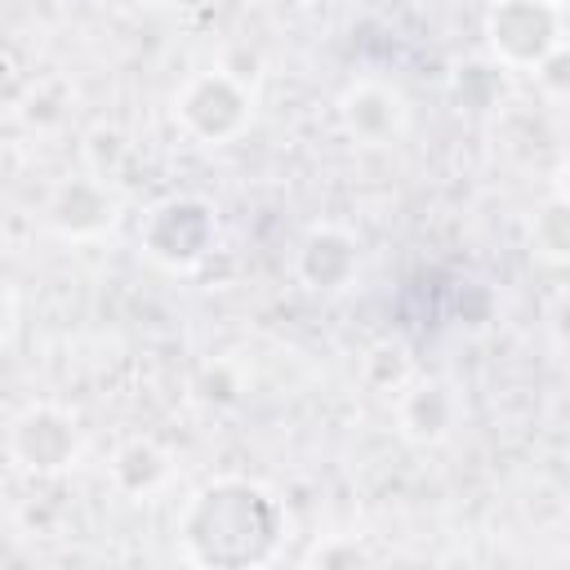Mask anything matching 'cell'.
<instances>
[{
    "label": "cell",
    "mask_w": 570,
    "mask_h": 570,
    "mask_svg": "<svg viewBox=\"0 0 570 570\" xmlns=\"http://www.w3.org/2000/svg\"><path fill=\"white\" fill-rule=\"evenodd\" d=\"M307 561H312V566H325V570H338V566H370L374 557H370L352 534H330L325 543L312 548Z\"/></svg>",
    "instance_id": "obj_16"
},
{
    "label": "cell",
    "mask_w": 570,
    "mask_h": 570,
    "mask_svg": "<svg viewBox=\"0 0 570 570\" xmlns=\"http://www.w3.org/2000/svg\"><path fill=\"white\" fill-rule=\"evenodd\" d=\"M338 125L356 147H392L410 125V102L387 80H352L338 94Z\"/></svg>",
    "instance_id": "obj_7"
},
{
    "label": "cell",
    "mask_w": 570,
    "mask_h": 570,
    "mask_svg": "<svg viewBox=\"0 0 570 570\" xmlns=\"http://www.w3.org/2000/svg\"><path fill=\"white\" fill-rule=\"evenodd\" d=\"M534 80L552 94V98H561L566 89H570V71H566V45H557L552 53H543L539 62H534Z\"/></svg>",
    "instance_id": "obj_18"
},
{
    "label": "cell",
    "mask_w": 570,
    "mask_h": 570,
    "mask_svg": "<svg viewBox=\"0 0 570 570\" xmlns=\"http://www.w3.org/2000/svg\"><path fill=\"white\" fill-rule=\"evenodd\" d=\"M120 218V191L94 174H67L45 196V223L62 240H98Z\"/></svg>",
    "instance_id": "obj_6"
},
{
    "label": "cell",
    "mask_w": 570,
    "mask_h": 570,
    "mask_svg": "<svg viewBox=\"0 0 570 570\" xmlns=\"http://www.w3.org/2000/svg\"><path fill=\"white\" fill-rule=\"evenodd\" d=\"M361 272V240L338 223H312L294 249V276L316 294H338Z\"/></svg>",
    "instance_id": "obj_8"
},
{
    "label": "cell",
    "mask_w": 570,
    "mask_h": 570,
    "mask_svg": "<svg viewBox=\"0 0 570 570\" xmlns=\"http://www.w3.org/2000/svg\"><path fill=\"white\" fill-rule=\"evenodd\" d=\"M209 4H227V9H232V4H240V0H209Z\"/></svg>",
    "instance_id": "obj_20"
},
{
    "label": "cell",
    "mask_w": 570,
    "mask_h": 570,
    "mask_svg": "<svg viewBox=\"0 0 570 570\" xmlns=\"http://www.w3.org/2000/svg\"><path fill=\"white\" fill-rule=\"evenodd\" d=\"M80 156H85V174H94L98 183H107V187L120 191V183H125V174H129V165H134V138H129L120 125L98 120V125L85 134Z\"/></svg>",
    "instance_id": "obj_11"
},
{
    "label": "cell",
    "mask_w": 570,
    "mask_h": 570,
    "mask_svg": "<svg viewBox=\"0 0 570 570\" xmlns=\"http://www.w3.org/2000/svg\"><path fill=\"white\" fill-rule=\"evenodd\" d=\"M392 419H396V436L401 441L428 450V445H441L454 432V423H459V396L441 379H410L392 396Z\"/></svg>",
    "instance_id": "obj_9"
},
{
    "label": "cell",
    "mask_w": 570,
    "mask_h": 570,
    "mask_svg": "<svg viewBox=\"0 0 570 570\" xmlns=\"http://www.w3.org/2000/svg\"><path fill=\"white\" fill-rule=\"evenodd\" d=\"M218 245V214L209 200L174 191L160 196L138 223V249L165 272H196Z\"/></svg>",
    "instance_id": "obj_2"
},
{
    "label": "cell",
    "mask_w": 570,
    "mask_h": 570,
    "mask_svg": "<svg viewBox=\"0 0 570 570\" xmlns=\"http://www.w3.org/2000/svg\"><path fill=\"white\" fill-rule=\"evenodd\" d=\"M169 472H174V459H169V450H165L160 441H151V436H129V441H120L116 454H111V468H107L111 485H116L120 494H129V499L156 494V490L169 481Z\"/></svg>",
    "instance_id": "obj_10"
},
{
    "label": "cell",
    "mask_w": 570,
    "mask_h": 570,
    "mask_svg": "<svg viewBox=\"0 0 570 570\" xmlns=\"http://www.w3.org/2000/svg\"><path fill=\"white\" fill-rule=\"evenodd\" d=\"M196 392H200V401H209V405H236L240 392H245V383H240L236 365H227V361H205L200 374H196Z\"/></svg>",
    "instance_id": "obj_15"
},
{
    "label": "cell",
    "mask_w": 570,
    "mask_h": 570,
    "mask_svg": "<svg viewBox=\"0 0 570 570\" xmlns=\"http://www.w3.org/2000/svg\"><path fill=\"white\" fill-rule=\"evenodd\" d=\"M285 534V508L249 476H218L200 485L178 512V543L191 566L245 570L272 561Z\"/></svg>",
    "instance_id": "obj_1"
},
{
    "label": "cell",
    "mask_w": 570,
    "mask_h": 570,
    "mask_svg": "<svg viewBox=\"0 0 570 570\" xmlns=\"http://www.w3.org/2000/svg\"><path fill=\"white\" fill-rule=\"evenodd\" d=\"M249 120H254V94L223 67L187 76L174 94V125L205 147L240 138L249 129Z\"/></svg>",
    "instance_id": "obj_3"
},
{
    "label": "cell",
    "mask_w": 570,
    "mask_h": 570,
    "mask_svg": "<svg viewBox=\"0 0 570 570\" xmlns=\"http://www.w3.org/2000/svg\"><path fill=\"white\" fill-rule=\"evenodd\" d=\"M361 379H365L374 392L396 396V392L414 379V356H410V347H405L401 338H379V343H370L365 356H361Z\"/></svg>",
    "instance_id": "obj_13"
},
{
    "label": "cell",
    "mask_w": 570,
    "mask_h": 570,
    "mask_svg": "<svg viewBox=\"0 0 570 570\" xmlns=\"http://www.w3.org/2000/svg\"><path fill=\"white\" fill-rule=\"evenodd\" d=\"M67 107H71V98H58V102L45 98V80H36V85L27 89V98H22V116H27L31 125H58V120L67 116Z\"/></svg>",
    "instance_id": "obj_17"
},
{
    "label": "cell",
    "mask_w": 570,
    "mask_h": 570,
    "mask_svg": "<svg viewBox=\"0 0 570 570\" xmlns=\"http://www.w3.org/2000/svg\"><path fill=\"white\" fill-rule=\"evenodd\" d=\"M9 330H13V298H9V285L0 281V343L9 338Z\"/></svg>",
    "instance_id": "obj_19"
},
{
    "label": "cell",
    "mask_w": 570,
    "mask_h": 570,
    "mask_svg": "<svg viewBox=\"0 0 570 570\" xmlns=\"http://www.w3.org/2000/svg\"><path fill=\"white\" fill-rule=\"evenodd\" d=\"M80 423L71 419V410L53 405V401H31L13 414L4 450L13 459L18 472L36 476V481H53L62 472L76 468L80 459Z\"/></svg>",
    "instance_id": "obj_5"
},
{
    "label": "cell",
    "mask_w": 570,
    "mask_h": 570,
    "mask_svg": "<svg viewBox=\"0 0 570 570\" xmlns=\"http://www.w3.org/2000/svg\"><path fill=\"white\" fill-rule=\"evenodd\" d=\"M481 31L485 58H494L503 71H534L543 53L566 45L561 4L552 0H490Z\"/></svg>",
    "instance_id": "obj_4"
},
{
    "label": "cell",
    "mask_w": 570,
    "mask_h": 570,
    "mask_svg": "<svg viewBox=\"0 0 570 570\" xmlns=\"http://www.w3.org/2000/svg\"><path fill=\"white\" fill-rule=\"evenodd\" d=\"M534 254L552 267L570 258V205L561 191H552L534 214Z\"/></svg>",
    "instance_id": "obj_14"
},
{
    "label": "cell",
    "mask_w": 570,
    "mask_h": 570,
    "mask_svg": "<svg viewBox=\"0 0 570 570\" xmlns=\"http://www.w3.org/2000/svg\"><path fill=\"white\" fill-rule=\"evenodd\" d=\"M552 4H561V0H552Z\"/></svg>",
    "instance_id": "obj_21"
},
{
    "label": "cell",
    "mask_w": 570,
    "mask_h": 570,
    "mask_svg": "<svg viewBox=\"0 0 570 570\" xmlns=\"http://www.w3.org/2000/svg\"><path fill=\"white\" fill-rule=\"evenodd\" d=\"M450 94H454L459 111H490L508 94V71L494 58H468V62L454 67Z\"/></svg>",
    "instance_id": "obj_12"
}]
</instances>
